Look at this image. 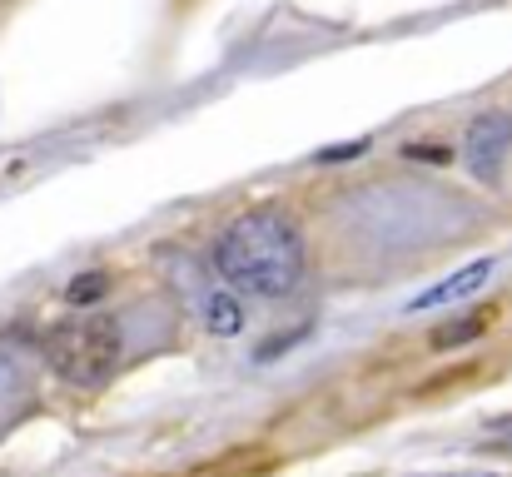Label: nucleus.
I'll use <instances>...</instances> for the list:
<instances>
[{"label":"nucleus","instance_id":"obj_7","mask_svg":"<svg viewBox=\"0 0 512 477\" xmlns=\"http://www.w3.org/2000/svg\"><path fill=\"white\" fill-rule=\"evenodd\" d=\"M488 323H493V314H478V318H468V323H443V328H433V348H458V343L488 333Z\"/></svg>","mask_w":512,"mask_h":477},{"label":"nucleus","instance_id":"obj_1","mask_svg":"<svg viewBox=\"0 0 512 477\" xmlns=\"http://www.w3.org/2000/svg\"><path fill=\"white\" fill-rule=\"evenodd\" d=\"M214 264L219 274L239 289V294H259V299H284L304 284V234L289 214L279 209H249L239 214L219 244H214Z\"/></svg>","mask_w":512,"mask_h":477},{"label":"nucleus","instance_id":"obj_3","mask_svg":"<svg viewBox=\"0 0 512 477\" xmlns=\"http://www.w3.org/2000/svg\"><path fill=\"white\" fill-rule=\"evenodd\" d=\"M512 150V115H483L468 125V140H463V159L478 179H493L503 169V159Z\"/></svg>","mask_w":512,"mask_h":477},{"label":"nucleus","instance_id":"obj_6","mask_svg":"<svg viewBox=\"0 0 512 477\" xmlns=\"http://www.w3.org/2000/svg\"><path fill=\"white\" fill-rule=\"evenodd\" d=\"M204 328L219 333V338H234V333L244 328L239 299H234V294H209V299H204Z\"/></svg>","mask_w":512,"mask_h":477},{"label":"nucleus","instance_id":"obj_5","mask_svg":"<svg viewBox=\"0 0 512 477\" xmlns=\"http://www.w3.org/2000/svg\"><path fill=\"white\" fill-rule=\"evenodd\" d=\"M30 378H35V358L20 338H0V408L20 403L30 393Z\"/></svg>","mask_w":512,"mask_h":477},{"label":"nucleus","instance_id":"obj_10","mask_svg":"<svg viewBox=\"0 0 512 477\" xmlns=\"http://www.w3.org/2000/svg\"><path fill=\"white\" fill-rule=\"evenodd\" d=\"M508 443H512V438H508Z\"/></svg>","mask_w":512,"mask_h":477},{"label":"nucleus","instance_id":"obj_4","mask_svg":"<svg viewBox=\"0 0 512 477\" xmlns=\"http://www.w3.org/2000/svg\"><path fill=\"white\" fill-rule=\"evenodd\" d=\"M498 274V264L493 259H478V264H468V269H458L453 279H443V284H433L428 294H418L413 299V309H438V304H458V299H468V294H478L488 279Z\"/></svg>","mask_w":512,"mask_h":477},{"label":"nucleus","instance_id":"obj_8","mask_svg":"<svg viewBox=\"0 0 512 477\" xmlns=\"http://www.w3.org/2000/svg\"><path fill=\"white\" fill-rule=\"evenodd\" d=\"M105 289H110V279H105V274H80V279L65 289V304H95Z\"/></svg>","mask_w":512,"mask_h":477},{"label":"nucleus","instance_id":"obj_9","mask_svg":"<svg viewBox=\"0 0 512 477\" xmlns=\"http://www.w3.org/2000/svg\"><path fill=\"white\" fill-rule=\"evenodd\" d=\"M368 155V140H343V145H329V150H319L314 164H348V159Z\"/></svg>","mask_w":512,"mask_h":477},{"label":"nucleus","instance_id":"obj_2","mask_svg":"<svg viewBox=\"0 0 512 477\" xmlns=\"http://www.w3.org/2000/svg\"><path fill=\"white\" fill-rule=\"evenodd\" d=\"M120 323L105 314H90V318H65L55 328H45V363L75 383V388H95L105 383L115 368H120Z\"/></svg>","mask_w":512,"mask_h":477}]
</instances>
